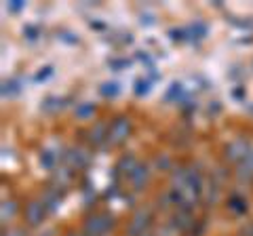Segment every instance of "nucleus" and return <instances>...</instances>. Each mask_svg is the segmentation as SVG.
Segmentation results:
<instances>
[{
    "instance_id": "obj_1",
    "label": "nucleus",
    "mask_w": 253,
    "mask_h": 236,
    "mask_svg": "<svg viewBox=\"0 0 253 236\" xmlns=\"http://www.w3.org/2000/svg\"><path fill=\"white\" fill-rule=\"evenodd\" d=\"M203 190V182H201V175L194 171H188V169H179L175 175L171 179V194H173V200L184 211H188L192 204L199 200Z\"/></svg>"
},
{
    "instance_id": "obj_2",
    "label": "nucleus",
    "mask_w": 253,
    "mask_h": 236,
    "mask_svg": "<svg viewBox=\"0 0 253 236\" xmlns=\"http://www.w3.org/2000/svg\"><path fill=\"white\" fill-rule=\"evenodd\" d=\"M129 133H131V120L125 118V116H118L116 120H112V124L108 127V141L118 146L129 137Z\"/></svg>"
},
{
    "instance_id": "obj_3",
    "label": "nucleus",
    "mask_w": 253,
    "mask_h": 236,
    "mask_svg": "<svg viewBox=\"0 0 253 236\" xmlns=\"http://www.w3.org/2000/svg\"><path fill=\"white\" fill-rule=\"evenodd\" d=\"M110 228H112V217L108 215H91L84 222V232L86 236H104Z\"/></svg>"
},
{
    "instance_id": "obj_4",
    "label": "nucleus",
    "mask_w": 253,
    "mask_h": 236,
    "mask_svg": "<svg viewBox=\"0 0 253 236\" xmlns=\"http://www.w3.org/2000/svg\"><path fill=\"white\" fill-rule=\"evenodd\" d=\"M150 222H152V217H150V211L139 209L137 213L131 217V222H129V228H126V232H129L131 236H144V234H148Z\"/></svg>"
},
{
    "instance_id": "obj_5",
    "label": "nucleus",
    "mask_w": 253,
    "mask_h": 236,
    "mask_svg": "<svg viewBox=\"0 0 253 236\" xmlns=\"http://www.w3.org/2000/svg\"><path fill=\"white\" fill-rule=\"evenodd\" d=\"M44 202H38V200H34V202H30L28 207H26V222L30 224V226H38L44 219Z\"/></svg>"
},
{
    "instance_id": "obj_6",
    "label": "nucleus",
    "mask_w": 253,
    "mask_h": 236,
    "mask_svg": "<svg viewBox=\"0 0 253 236\" xmlns=\"http://www.w3.org/2000/svg\"><path fill=\"white\" fill-rule=\"evenodd\" d=\"M249 146H247V141L245 139H236V141H232L230 146H228V150H226V156L230 160H245L249 156Z\"/></svg>"
},
{
    "instance_id": "obj_7",
    "label": "nucleus",
    "mask_w": 253,
    "mask_h": 236,
    "mask_svg": "<svg viewBox=\"0 0 253 236\" xmlns=\"http://www.w3.org/2000/svg\"><path fill=\"white\" fill-rule=\"evenodd\" d=\"M148 177H150V171L146 164H137L135 171L131 173V179H133V184H135V188H141L146 182H148Z\"/></svg>"
},
{
    "instance_id": "obj_8",
    "label": "nucleus",
    "mask_w": 253,
    "mask_h": 236,
    "mask_svg": "<svg viewBox=\"0 0 253 236\" xmlns=\"http://www.w3.org/2000/svg\"><path fill=\"white\" fill-rule=\"evenodd\" d=\"M13 213H15V202L11 200H6L4 204H2V219H6V217H13Z\"/></svg>"
},
{
    "instance_id": "obj_9",
    "label": "nucleus",
    "mask_w": 253,
    "mask_h": 236,
    "mask_svg": "<svg viewBox=\"0 0 253 236\" xmlns=\"http://www.w3.org/2000/svg\"><path fill=\"white\" fill-rule=\"evenodd\" d=\"M116 82H108V84H104V95H116L118 93V89H116Z\"/></svg>"
},
{
    "instance_id": "obj_10",
    "label": "nucleus",
    "mask_w": 253,
    "mask_h": 236,
    "mask_svg": "<svg viewBox=\"0 0 253 236\" xmlns=\"http://www.w3.org/2000/svg\"><path fill=\"white\" fill-rule=\"evenodd\" d=\"M243 162H245V169H247V173H253V152H249V156Z\"/></svg>"
},
{
    "instance_id": "obj_11",
    "label": "nucleus",
    "mask_w": 253,
    "mask_h": 236,
    "mask_svg": "<svg viewBox=\"0 0 253 236\" xmlns=\"http://www.w3.org/2000/svg\"><path fill=\"white\" fill-rule=\"evenodd\" d=\"M4 236H23L21 230H11V232H4Z\"/></svg>"
},
{
    "instance_id": "obj_12",
    "label": "nucleus",
    "mask_w": 253,
    "mask_h": 236,
    "mask_svg": "<svg viewBox=\"0 0 253 236\" xmlns=\"http://www.w3.org/2000/svg\"><path fill=\"white\" fill-rule=\"evenodd\" d=\"M68 236H78V234H68Z\"/></svg>"
},
{
    "instance_id": "obj_13",
    "label": "nucleus",
    "mask_w": 253,
    "mask_h": 236,
    "mask_svg": "<svg viewBox=\"0 0 253 236\" xmlns=\"http://www.w3.org/2000/svg\"><path fill=\"white\" fill-rule=\"evenodd\" d=\"M144 236H152V234H144Z\"/></svg>"
}]
</instances>
